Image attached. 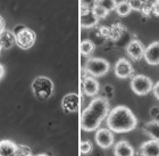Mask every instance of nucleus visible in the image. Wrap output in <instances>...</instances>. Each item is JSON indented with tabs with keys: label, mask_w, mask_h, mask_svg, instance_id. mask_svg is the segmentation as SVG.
<instances>
[{
	"label": "nucleus",
	"mask_w": 159,
	"mask_h": 156,
	"mask_svg": "<svg viewBox=\"0 0 159 156\" xmlns=\"http://www.w3.org/2000/svg\"><path fill=\"white\" fill-rule=\"evenodd\" d=\"M109 100L106 97H97L91 100L81 116V128L83 131L91 132L98 130L103 119H106L109 113Z\"/></svg>",
	"instance_id": "1"
},
{
	"label": "nucleus",
	"mask_w": 159,
	"mask_h": 156,
	"mask_svg": "<svg viewBox=\"0 0 159 156\" xmlns=\"http://www.w3.org/2000/svg\"><path fill=\"white\" fill-rule=\"evenodd\" d=\"M107 126L113 132L125 133L133 131L138 125V119L129 107L119 105L109 111L107 115Z\"/></svg>",
	"instance_id": "2"
},
{
	"label": "nucleus",
	"mask_w": 159,
	"mask_h": 156,
	"mask_svg": "<svg viewBox=\"0 0 159 156\" xmlns=\"http://www.w3.org/2000/svg\"><path fill=\"white\" fill-rule=\"evenodd\" d=\"M31 88L33 95L40 100L49 99L55 91V84L47 77H37L31 84Z\"/></svg>",
	"instance_id": "3"
},
{
	"label": "nucleus",
	"mask_w": 159,
	"mask_h": 156,
	"mask_svg": "<svg viewBox=\"0 0 159 156\" xmlns=\"http://www.w3.org/2000/svg\"><path fill=\"white\" fill-rule=\"evenodd\" d=\"M16 38V45L20 49L27 50L34 46L37 41V34L33 30L24 25H17L15 27V31H13Z\"/></svg>",
	"instance_id": "4"
},
{
	"label": "nucleus",
	"mask_w": 159,
	"mask_h": 156,
	"mask_svg": "<svg viewBox=\"0 0 159 156\" xmlns=\"http://www.w3.org/2000/svg\"><path fill=\"white\" fill-rule=\"evenodd\" d=\"M110 70V64L108 60L99 58V57H92L89 58L85 63V72L90 74V77L100 78L106 75Z\"/></svg>",
	"instance_id": "5"
},
{
	"label": "nucleus",
	"mask_w": 159,
	"mask_h": 156,
	"mask_svg": "<svg viewBox=\"0 0 159 156\" xmlns=\"http://www.w3.org/2000/svg\"><path fill=\"white\" fill-rule=\"evenodd\" d=\"M153 83L152 80L147 75L138 74L131 80V89L138 96H146L150 91H152Z\"/></svg>",
	"instance_id": "6"
},
{
	"label": "nucleus",
	"mask_w": 159,
	"mask_h": 156,
	"mask_svg": "<svg viewBox=\"0 0 159 156\" xmlns=\"http://www.w3.org/2000/svg\"><path fill=\"white\" fill-rule=\"evenodd\" d=\"M96 143L97 145L103 149H107L114 145L115 141V137H114V132L111 130L106 129V128H101L98 129L96 132Z\"/></svg>",
	"instance_id": "7"
},
{
	"label": "nucleus",
	"mask_w": 159,
	"mask_h": 156,
	"mask_svg": "<svg viewBox=\"0 0 159 156\" xmlns=\"http://www.w3.org/2000/svg\"><path fill=\"white\" fill-rule=\"evenodd\" d=\"M114 72L118 79H129L133 75V66L126 58H119L115 64Z\"/></svg>",
	"instance_id": "8"
},
{
	"label": "nucleus",
	"mask_w": 159,
	"mask_h": 156,
	"mask_svg": "<svg viewBox=\"0 0 159 156\" xmlns=\"http://www.w3.org/2000/svg\"><path fill=\"white\" fill-rule=\"evenodd\" d=\"M144 46L139 40H131L126 46V54L129 55L133 60H140L144 56Z\"/></svg>",
	"instance_id": "9"
},
{
	"label": "nucleus",
	"mask_w": 159,
	"mask_h": 156,
	"mask_svg": "<svg viewBox=\"0 0 159 156\" xmlns=\"http://www.w3.org/2000/svg\"><path fill=\"white\" fill-rule=\"evenodd\" d=\"M80 106V97L77 93L70 92L65 95L61 100V107L67 113H74L79 110Z\"/></svg>",
	"instance_id": "10"
},
{
	"label": "nucleus",
	"mask_w": 159,
	"mask_h": 156,
	"mask_svg": "<svg viewBox=\"0 0 159 156\" xmlns=\"http://www.w3.org/2000/svg\"><path fill=\"white\" fill-rule=\"evenodd\" d=\"M144 59L149 65H159V41H153L144 50Z\"/></svg>",
	"instance_id": "11"
},
{
	"label": "nucleus",
	"mask_w": 159,
	"mask_h": 156,
	"mask_svg": "<svg viewBox=\"0 0 159 156\" xmlns=\"http://www.w3.org/2000/svg\"><path fill=\"white\" fill-rule=\"evenodd\" d=\"M82 88L84 95L88 97H94L98 95L100 90L99 82L96 80V78L93 77H85L83 79L82 82Z\"/></svg>",
	"instance_id": "12"
},
{
	"label": "nucleus",
	"mask_w": 159,
	"mask_h": 156,
	"mask_svg": "<svg viewBox=\"0 0 159 156\" xmlns=\"http://www.w3.org/2000/svg\"><path fill=\"white\" fill-rule=\"evenodd\" d=\"M80 15H81V26L83 29H91V27L96 26L99 20L93 14L92 9H85V8H81L80 10Z\"/></svg>",
	"instance_id": "13"
},
{
	"label": "nucleus",
	"mask_w": 159,
	"mask_h": 156,
	"mask_svg": "<svg viewBox=\"0 0 159 156\" xmlns=\"http://www.w3.org/2000/svg\"><path fill=\"white\" fill-rule=\"evenodd\" d=\"M140 156H159V141L151 139L144 143L139 148Z\"/></svg>",
	"instance_id": "14"
},
{
	"label": "nucleus",
	"mask_w": 159,
	"mask_h": 156,
	"mask_svg": "<svg viewBox=\"0 0 159 156\" xmlns=\"http://www.w3.org/2000/svg\"><path fill=\"white\" fill-rule=\"evenodd\" d=\"M115 156H134V149L126 140H120L114 147Z\"/></svg>",
	"instance_id": "15"
},
{
	"label": "nucleus",
	"mask_w": 159,
	"mask_h": 156,
	"mask_svg": "<svg viewBox=\"0 0 159 156\" xmlns=\"http://www.w3.org/2000/svg\"><path fill=\"white\" fill-rule=\"evenodd\" d=\"M15 43H16V38H15V34H14L13 31L5 30L2 33L0 34V47L2 49H10Z\"/></svg>",
	"instance_id": "16"
},
{
	"label": "nucleus",
	"mask_w": 159,
	"mask_h": 156,
	"mask_svg": "<svg viewBox=\"0 0 159 156\" xmlns=\"http://www.w3.org/2000/svg\"><path fill=\"white\" fill-rule=\"evenodd\" d=\"M17 145L11 140H0V156H16Z\"/></svg>",
	"instance_id": "17"
},
{
	"label": "nucleus",
	"mask_w": 159,
	"mask_h": 156,
	"mask_svg": "<svg viewBox=\"0 0 159 156\" xmlns=\"http://www.w3.org/2000/svg\"><path fill=\"white\" fill-rule=\"evenodd\" d=\"M143 132L152 139L159 141V120H152L146 123L143 126Z\"/></svg>",
	"instance_id": "18"
},
{
	"label": "nucleus",
	"mask_w": 159,
	"mask_h": 156,
	"mask_svg": "<svg viewBox=\"0 0 159 156\" xmlns=\"http://www.w3.org/2000/svg\"><path fill=\"white\" fill-rule=\"evenodd\" d=\"M94 49H96V45H94L93 41H91L89 39L83 40L82 42H81V46H80V51H81L83 56L85 57L91 56L94 53Z\"/></svg>",
	"instance_id": "19"
},
{
	"label": "nucleus",
	"mask_w": 159,
	"mask_h": 156,
	"mask_svg": "<svg viewBox=\"0 0 159 156\" xmlns=\"http://www.w3.org/2000/svg\"><path fill=\"white\" fill-rule=\"evenodd\" d=\"M115 10H116V13L118 14V16L125 17V16H127V15H129V13L132 12V8L129 6V3L127 2V0H123L120 2H117Z\"/></svg>",
	"instance_id": "20"
},
{
	"label": "nucleus",
	"mask_w": 159,
	"mask_h": 156,
	"mask_svg": "<svg viewBox=\"0 0 159 156\" xmlns=\"http://www.w3.org/2000/svg\"><path fill=\"white\" fill-rule=\"evenodd\" d=\"M97 3H98L99 6L102 7V8H105L107 12H109L110 13L111 10H114L115 8H116L117 1L116 0H98Z\"/></svg>",
	"instance_id": "21"
},
{
	"label": "nucleus",
	"mask_w": 159,
	"mask_h": 156,
	"mask_svg": "<svg viewBox=\"0 0 159 156\" xmlns=\"http://www.w3.org/2000/svg\"><path fill=\"white\" fill-rule=\"evenodd\" d=\"M92 12H93V14L96 15V17L98 18V20H102V18H106V17L108 16V14H109V12H107L105 8H102L101 6H99L98 3H97L96 6L92 8Z\"/></svg>",
	"instance_id": "22"
},
{
	"label": "nucleus",
	"mask_w": 159,
	"mask_h": 156,
	"mask_svg": "<svg viewBox=\"0 0 159 156\" xmlns=\"http://www.w3.org/2000/svg\"><path fill=\"white\" fill-rule=\"evenodd\" d=\"M92 150H93V146L91 141H89V140H83V141H81V144H80V152H81V154L88 155Z\"/></svg>",
	"instance_id": "23"
},
{
	"label": "nucleus",
	"mask_w": 159,
	"mask_h": 156,
	"mask_svg": "<svg viewBox=\"0 0 159 156\" xmlns=\"http://www.w3.org/2000/svg\"><path fill=\"white\" fill-rule=\"evenodd\" d=\"M16 156H32V150L29 146L18 145L16 149Z\"/></svg>",
	"instance_id": "24"
},
{
	"label": "nucleus",
	"mask_w": 159,
	"mask_h": 156,
	"mask_svg": "<svg viewBox=\"0 0 159 156\" xmlns=\"http://www.w3.org/2000/svg\"><path fill=\"white\" fill-rule=\"evenodd\" d=\"M127 2L129 3L132 10H136V12H141L142 7L144 6V3H146L143 0H127Z\"/></svg>",
	"instance_id": "25"
},
{
	"label": "nucleus",
	"mask_w": 159,
	"mask_h": 156,
	"mask_svg": "<svg viewBox=\"0 0 159 156\" xmlns=\"http://www.w3.org/2000/svg\"><path fill=\"white\" fill-rule=\"evenodd\" d=\"M98 0H81L80 1V7L85 8V9H92L93 7L97 5Z\"/></svg>",
	"instance_id": "26"
},
{
	"label": "nucleus",
	"mask_w": 159,
	"mask_h": 156,
	"mask_svg": "<svg viewBox=\"0 0 159 156\" xmlns=\"http://www.w3.org/2000/svg\"><path fill=\"white\" fill-rule=\"evenodd\" d=\"M152 92H153V95H155V97L159 100V81L155 84V86H153Z\"/></svg>",
	"instance_id": "27"
},
{
	"label": "nucleus",
	"mask_w": 159,
	"mask_h": 156,
	"mask_svg": "<svg viewBox=\"0 0 159 156\" xmlns=\"http://www.w3.org/2000/svg\"><path fill=\"white\" fill-rule=\"evenodd\" d=\"M152 13H153V15L159 16V1L152 5Z\"/></svg>",
	"instance_id": "28"
},
{
	"label": "nucleus",
	"mask_w": 159,
	"mask_h": 156,
	"mask_svg": "<svg viewBox=\"0 0 159 156\" xmlns=\"http://www.w3.org/2000/svg\"><path fill=\"white\" fill-rule=\"evenodd\" d=\"M5 30H6V23H5V20L2 18V16H0V34L2 33Z\"/></svg>",
	"instance_id": "29"
},
{
	"label": "nucleus",
	"mask_w": 159,
	"mask_h": 156,
	"mask_svg": "<svg viewBox=\"0 0 159 156\" xmlns=\"http://www.w3.org/2000/svg\"><path fill=\"white\" fill-rule=\"evenodd\" d=\"M3 75H5V67H3L2 65L0 64V80L2 79Z\"/></svg>",
	"instance_id": "30"
},
{
	"label": "nucleus",
	"mask_w": 159,
	"mask_h": 156,
	"mask_svg": "<svg viewBox=\"0 0 159 156\" xmlns=\"http://www.w3.org/2000/svg\"><path fill=\"white\" fill-rule=\"evenodd\" d=\"M32 156H49V155H47V154H38V155H32Z\"/></svg>",
	"instance_id": "31"
},
{
	"label": "nucleus",
	"mask_w": 159,
	"mask_h": 156,
	"mask_svg": "<svg viewBox=\"0 0 159 156\" xmlns=\"http://www.w3.org/2000/svg\"><path fill=\"white\" fill-rule=\"evenodd\" d=\"M1 49H2V48H1V47H0V51H1Z\"/></svg>",
	"instance_id": "32"
}]
</instances>
